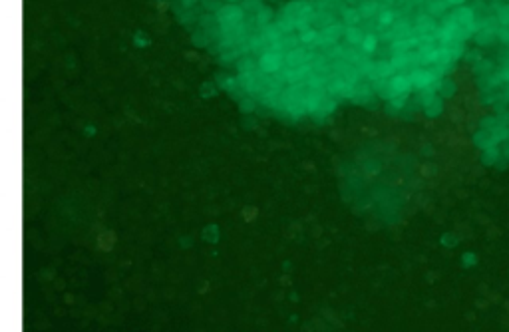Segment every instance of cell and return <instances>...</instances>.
Returning <instances> with one entry per match:
<instances>
[{"instance_id":"cell-1","label":"cell","mask_w":509,"mask_h":332,"mask_svg":"<svg viewBox=\"0 0 509 332\" xmlns=\"http://www.w3.org/2000/svg\"><path fill=\"white\" fill-rule=\"evenodd\" d=\"M281 66H283V54L275 50H265L257 62V68L263 70L265 74H275L281 70Z\"/></svg>"},{"instance_id":"cell-2","label":"cell","mask_w":509,"mask_h":332,"mask_svg":"<svg viewBox=\"0 0 509 332\" xmlns=\"http://www.w3.org/2000/svg\"><path fill=\"white\" fill-rule=\"evenodd\" d=\"M446 2H448V4H452V6H461V4L465 2V0H446Z\"/></svg>"}]
</instances>
